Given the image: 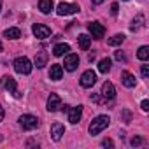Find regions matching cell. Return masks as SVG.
Instances as JSON below:
<instances>
[{"instance_id":"7a4b0ae2","label":"cell","mask_w":149,"mask_h":149,"mask_svg":"<svg viewBox=\"0 0 149 149\" xmlns=\"http://www.w3.org/2000/svg\"><path fill=\"white\" fill-rule=\"evenodd\" d=\"M32 61L26 58V56H18L14 60V70L18 74H23V76H28V74L32 72Z\"/></svg>"},{"instance_id":"4fadbf2b","label":"cell","mask_w":149,"mask_h":149,"mask_svg":"<svg viewBox=\"0 0 149 149\" xmlns=\"http://www.w3.org/2000/svg\"><path fill=\"white\" fill-rule=\"evenodd\" d=\"M121 83H123L126 88H135V84H137L135 76H133L132 72H128V70H123V72H121Z\"/></svg>"},{"instance_id":"e575fe53","label":"cell","mask_w":149,"mask_h":149,"mask_svg":"<svg viewBox=\"0 0 149 149\" xmlns=\"http://www.w3.org/2000/svg\"><path fill=\"white\" fill-rule=\"evenodd\" d=\"M126 2H128V0H126Z\"/></svg>"},{"instance_id":"f546056e","label":"cell","mask_w":149,"mask_h":149,"mask_svg":"<svg viewBox=\"0 0 149 149\" xmlns=\"http://www.w3.org/2000/svg\"><path fill=\"white\" fill-rule=\"evenodd\" d=\"M102 146H104V147H112L114 144H112L111 139H105V140H102Z\"/></svg>"},{"instance_id":"83f0119b","label":"cell","mask_w":149,"mask_h":149,"mask_svg":"<svg viewBox=\"0 0 149 149\" xmlns=\"http://www.w3.org/2000/svg\"><path fill=\"white\" fill-rule=\"evenodd\" d=\"M140 144H142V139H140V137H133V139H132V146H133V147H135V146H140Z\"/></svg>"},{"instance_id":"9a60e30c","label":"cell","mask_w":149,"mask_h":149,"mask_svg":"<svg viewBox=\"0 0 149 149\" xmlns=\"http://www.w3.org/2000/svg\"><path fill=\"white\" fill-rule=\"evenodd\" d=\"M61 76H63V67L58 65V63L51 65V68H49V77H51V81H60Z\"/></svg>"},{"instance_id":"44dd1931","label":"cell","mask_w":149,"mask_h":149,"mask_svg":"<svg viewBox=\"0 0 149 149\" xmlns=\"http://www.w3.org/2000/svg\"><path fill=\"white\" fill-rule=\"evenodd\" d=\"M111 58H104V60H100V63H98V72H102V74H107L109 70H111Z\"/></svg>"},{"instance_id":"30bf717a","label":"cell","mask_w":149,"mask_h":149,"mask_svg":"<svg viewBox=\"0 0 149 149\" xmlns=\"http://www.w3.org/2000/svg\"><path fill=\"white\" fill-rule=\"evenodd\" d=\"M61 109V100H60V97L56 95V93H51L49 97H47V111L49 112H56V111H60Z\"/></svg>"},{"instance_id":"8992f818","label":"cell","mask_w":149,"mask_h":149,"mask_svg":"<svg viewBox=\"0 0 149 149\" xmlns=\"http://www.w3.org/2000/svg\"><path fill=\"white\" fill-rule=\"evenodd\" d=\"M97 83V74L93 70H84L81 76V86L83 88H91Z\"/></svg>"},{"instance_id":"7402d4cb","label":"cell","mask_w":149,"mask_h":149,"mask_svg":"<svg viewBox=\"0 0 149 149\" xmlns=\"http://www.w3.org/2000/svg\"><path fill=\"white\" fill-rule=\"evenodd\" d=\"M137 58H139L140 61H146V60L149 58V47H147V46H140L139 51H137Z\"/></svg>"},{"instance_id":"3957f363","label":"cell","mask_w":149,"mask_h":149,"mask_svg":"<svg viewBox=\"0 0 149 149\" xmlns=\"http://www.w3.org/2000/svg\"><path fill=\"white\" fill-rule=\"evenodd\" d=\"M39 125H40V121H39L35 116H32V114H23V116H19V126H21L23 130H35Z\"/></svg>"},{"instance_id":"4316f807","label":"cell","mask_w":149,"mask_h":149,"mask_svg":"<svg viewBox=\"0 0 149 149\" xmlns=\"http://www.w3.org/2000/svg\"><path fill=\"white\" fill-rule=\"evenodd\" d=\"M116 60H119V61H126V56H125V53H121V51H116Z\"/></svg>"},{"instance_id":"7c38bea8","label":"cell","mask_w":149,"mask_h":149,"mask_svg":"<svg viewBox=\"0 0 149 149\" xmlns=\"http://www.w3.org/2000/svg\"><path fill=\"white\" fill-rule=\"evenodd\" d=\"M81 116H83V107H81V105L70 107V109H68V121H70L72 125H77L79 119H81Z\"/></svg>"},{"instance_id":"d6a6232c","label":"cell","mask_w":149,"mask_h":149,"mask_svg":"<svg viewBox=\"0 0 149 149\" xmlns=\"http://www.w3.org/2000/svg\"><path fill=\"white\" fill-rule=\"evenodd\" d=\"M0 11H2V0H0Z\"/></svg>"},{"instance_id":"ac0fdd59","label":"cell","mask_w":149,"mask_h":149,"mask_svg":"<svg viewBox=\"0 0 149 149\" xmlns=\"http://www.w3.org/2000/svg\"><path fill=\"white\" fill-rule=\"evenodd\" d=\"M77 42H79V47H81L83 51H88V49H90V44H91V37L86 35V33H81V35L77 37Z\"/></svg>"},{"instance_id":"9c48e42d","label":"cell","mask_w":149,"mask_h":149,"mask_svg":"<svg viewBox=\"0 0 149 149\" xmlns=\"http://www.w3.org/2000/svg\"><path fill=\"white\" fill-rule=\"evenodd\" d=\"M2 84H4V88L9 91V93H13L16 98H19L21 95L18 93V90H16V81L11 77V76H6V77H2Z\"/></svg>"},{"instance_id":"2e32d148","label":"cell","mask_w":149,"mask_h":149,"mask_svg":"<svg viewBox=\"0 0 149 149\" xmlns=\"http://www.w3.org/2000/svg\"><path fill=\"white\" fill-rule=\"evenodd\" d=\"M33 63H35V67H37V68L46 67V65H47V53H46V51H39V53L35 54Z\"/></svg>"},{"instance_id":"f1b7e54d","label":"cell","mask_w":149,"mask_h":149,"mask_svg":"<svg viewBox=\"0 0 149 149\" xmlns=\"http://www.w3.org/2000/svg\"><path fill=\"white\" fill-rule=\"evenodd\" d=\"M140 107H142V111H144V112H147V111H149V102H147V100H142Z\"/></svg>"},{"instance_id":"4dcf8cb0","label":"cell","mask_w":149,"mask_h":149,"mask_svg":"<svg viewBox=\"0 0 149 149\" xmlns=\"http://www.w3.org/2000/svg\"><path fill=\"white\" fill-rule=\"evenodd\" d=\"M104 2V0H91V4H95V6H100Z\"/></svg>"},{"instance_id":"484cf974","label":"cell","mask_w":149,"mask_h":149,"mask_svg":"<svg viewBox=\"0 0 149 149\" xmlns=\"http://www.w3.org/2000/svg\"><path fill=\"white\" fill-rule=\"evenodd\" d=\"M111 13H112V16H116V14H118V13H119V6H118V4H116V2H114V4H112V6H111Z\"/></svg>"},{"instance_id":"d4e9b609","label":"cell","mask_w":149,"mask_h":149,"mask_svg":"<svg viewBox=\"0 0 149 149\" xmlns=\"http://www.w3.org/2000/svg\"><path fill=\"white\" fill-rule=\"evenodd\" d=\"M140 72H142V77L147 79V77H149V65H142V70H140Z\"/></svg>"},{"instance_id":"ffe728a7","label":"cell","mask_w":149,"mask_h":149,"mask_svg":"<svg viewBox=\"0 0 149 149\" xmlns=\"http://www.w3.org/2000/svg\"><path fill=\"white\" fill-rule=\"evenodd\" d=\"M4 37H7V39H11V40H16V39L21 37V30H19V28H7V30L4 32Z\"/></svg>"},{"instance_id":"603a6c76","label":"cell","mask_w":149,"mask_h":149,"mask_svg":"<svg viewBox=\"0 0 149 149\" xmlns=\"http://www.w3.org/2000/svg\"><path fill=\"white\" fill-rule=\"evenodd\" d=\"M123 40H125V35L123 33H116L114 37H111L107 40V44L109 46H119V44H123Z\"/></svg>"},{"instance_id":"5b68a950","label":"cell","mask_w":149,"mask_h":149,"mask_svg":"<svg viewBox=\"0 0 149 149\" xmlns=\"http://www.w3.org/2000/svg\"><path fill=\"white\" fill-rule=\"evenodd\" d=\"M63 65H65V70L74 72V70L77 68V65H79V54H76V53H67Z\"/></svg>"},{"instance_id":"cb8c5ba5","label":"cell","mask_w":149,"mask_h":149,"mask_svg":"<svg viewBox=\"0 0 149 149\" xmlns=\"http://www.w3.org/2000/svg\"><path fill=\"white\" fill-rule=\"evenodd\" d=\"M142 25H144V16H142V14H139V16H137V18H135L133 21H132L130 28H132V30H139V28H140Z\"/></svg>"},{"instance_id":"8fae6325","label":"cell","mask_w":149,"mask_h":149,"mask_svg":"<svg viewBox=\"0 0 149 149\" xmlns=\"http://www.w3.org/2000/svg\"><path fill=\"white\" fill-rule=\"evenodd\" d=\"M102 97L104 98H107V100H112L114 97H116V88H114V84L111 83V81H105L104 84H102Z\"/></svg>"},{"instance_id":"ba28073f","label":"cell","mask_w":149,"mask_h":149,"mask_svg":"<svg viewBox=\"0 0 149 149\" xmlns=\"http://www.w3.org/2000/svg\"><path fill=\"white\" fill-rule=\"evenodd\" d=\"M88 30H90V33L93 35V39H102V37L105 35V28H104L98 21L90 23V25H88Z\"/></svg>"},{"instance_id":"52a82bcc","label":"cell","mask_w":149,"mask_h":149,"mask_svg":"<svg viewBox=\"0 0 149 149\" xmlns=\"http://www.w3.org/2000/svg\"><path fill=\"white\" fill-rule=\"evenodd\" d=\"M32 32H33V35H35L37 39H40V40H44V39H47V37L51 35V30H49L46 25H39V23H35V25L32 26Z\"/></svg>"},{"instance_id":"5bb4252c","label":"cell","mask_w":149,"mask_h":149,"mask_svg":"<svg viewBox=\"0 0 149 149\" xmlns=\"http://www.w3.org/2000/svg\"><path fill=\"white\" fill-rule=\"evenodd\" d=\"M63 133H65V126H63L61 123H53V125H51V139H53L54 142H58Z\"/></svg>"},{"instance_id":"836d02e7","label":"cell","mask_w":149,"mask_h":149,"mask_svg":"<svg viewBox=\"0 0 149 149\" xmlns=\"http://www.w3.org/2000/svg\"><path fill=\"white\" fill-rule=\"evenodd\" d=\"M0 51H2V42H0Z\"/></svg>"},{"instance_id":"e0dca14e","label":"cell","mask_w":149,"mask_h":149,"mask_svg":"<svg viewBox=\"0 0 149 149\" xmlns=\"http://www.w3.org/2000/svg\"><path fill=\"white\" fill-rule=\"evenodd\" d=\"M39 9H40L42 14H51V11L54 9L53 0H40V2H39Z\"/></svg>"},{"instance_id":"6da1fadb","label":"cell","mask_w":149,"mask_h":149,"mask_svg":"<svg viewBox=\"0 0 149 149\" xmlns=\"http://www.w3.org/2000/svg\"><path fill=\"white\" fill-rule=\"evenodd\" d=\"M109 123H111V118H109V116H105V114L97 116V118L90 123V126H88L90 135H98L102 130H105V128L109 126Z\"/></svg>"},{"instance_id":"277c9868","label":"cell","mask_w":149,"mask_h":149,"mask_svg":"<svg viewBox=\"0 0 149 149\" xmlns=\"http://www.w3.org/2000/svg\"><path fill=\"white\" fill-rule=\"evenodd\" d=\"M76 13H79V6H76V4L61 2V4H58V7H56V14H58V16H68V14H76Z\"/></svg>"},{"instance_id":"d6986e66","label":"cell","mask_w":149,"mask_h":149,"mask_svg":"<svg viewBox=\"0 0 149 149\" xmlns=\"http://www.w3.org/2000/svg\"><path fill=\"white\" fill-rule=\"evenodd\" d=\"M68 51H70V46L63 42V44H56V46H54L53 54H54V56H63V54H67Z\"/></svg>"},{"instance_id":"1f68e13d","label":"cell","mask_w":149,"mask_h":149,"mask_svg":"<svg viewBox=\"0 0 149 149\" xmlns=\"http://www.w3.org/2000/svg\"><path fill=\"white\" fill-rule=\"evenodd\" d=\"M4 119V109H2V105H0V121Z\"/></svg>"}]
</instances>
